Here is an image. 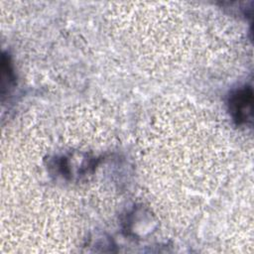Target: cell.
Masks as SVG:
<instances>
[{
    "instance_id": "cell-1",
    "label": "cell",
    "mask_w": 254,
    "mask_h": 254,
    "mask_svg": "<svg viewBox=\"0 0 254 254\" xmlns=\"http://www.w3.org/2000/svg\"><path fill=\"white\" fill-rule=\"evenodd\" d=\"M253 92L250 86L238 88L231 93L228 108L233 121L237 125H247L252 121Z\"/></svg>"
}]
</instances>
